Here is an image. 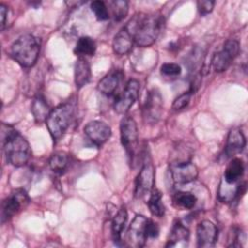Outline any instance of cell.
Masks as SVG:
<instances>
[{
    "mask_svg": "<svg viewBox=\"0 0 248 248\" xmlns=\"http://www.w3.org/2000/svg\"><path fill=\"white\" fill-rule=\"evenodd\" d=\"M165 25V19L158 14H136L124 27L132 35L138 46H152L158 39Z\"/></svg>",
    "mask_w": 248,
    "mask_h": 248,
    "instance_id": "cell-1",
    "label": "cell"
},
{
    "mask_svg": "<svg viewBox=\"0 0 248 248\" xmlns=\"http://www.w3.org/2000/svg\"><path fill=\"white\" fill-rule=\"evenodd\" d=\"M2 146L7 161L15 167L24 166L31 156L28 141L10 125H2Z\"/></svg>",
    "mask_w": 248,
    "mask_h": 248,
    "instance_id": "cell-2",
    "label": "cell"
},
{
    "mask_svg": "<svg viewBox=\"0 0 248 248\" xmlns=\"http://www.w3.org/2000/svg\"><path fill=\"white\" fill-rule=\"evenodd\" d=\"M41 42L31 34H24L17 38L10 47V55L24 68L33 67L39 57Z\"/></svg>",
    "mask_w": 248,
    "mask_h": 248,
    "instance_id": "cell-3",
    "label": "cell"
},
{
    "mask_svg": "<svg viewBox=\"0 0 248 248\" xmlns=\"http://www.w3.org/2000/svg\"><path fill=\"white\" fill-rule=\"evenodd\" d=\"M75 113V106L72 102L58 105L51 109L46 120V125L54 142L59 140L69 128Z\"/></svg>",
    "mask_w": 248,
    "mask_h": 248,
    "instance_id": "cell-4",
    "label": "cell"
},
{
    "mask_svg": "<svg viewBox=\"0 0 248 248\" xmlns=\"http://www.w3.org/2000/svg\"><path fill=\"white\" fill-rule=\"evenodd\" d=\"M120 140L130 162H134L139 147V132L136 121L130 116H124L121 119Z\"/></svg>",
    "mask_w": 248,
    "mask_h": 248,
    "instance_id": "cell-5",
    "label": "cell"
},
{
    "mask_svg": "<svg viewBox=\"0 0 248 248\" xmlns=\"http://www.w3.org/2000/svg\"><path fill=\"white\" fill-rule=\"evenodd\" d=\"M29 197L24 189H16L6 197L1 204V223L12 219L29 203Z\"/></svg>",
    "mask_w": 248,
    "mask_h": 248,
    "instance_id": "cell-6",
    "label": "cell"
},
{
    "mask_svg": "<svg viewBox=\"0 0 248 248\" xmlns=\"http://www.w3.org/2000/svg\"><path fill=\"white\" fill-rule=\"evenodd\" d=\"M163 98L158 89H151L147 92L141 108V114L144 123L147 125L156 124L162 115Z\"/></svg>",
    "mask_w": 248,
    "mask_h": 248,
    "instance_id": "cell-7",
    "label": "cell"
},
{
    "mask_svg": "<svg viewBox=\"0 0 248 248\" xmlns=\"http://www.w3.org/2000/svg\"><path fill=\"white\" fill-rule=\"evenodd\" d=\"M239 53V43L234 39H229L224 43L223 48L213 54L211 65L217 73L226 71Z\"/></svg>",
    "mask_w": 248,
    "mask_h": 248,
    "instance_id": "cell-8",
    "label": "cell"
},
{
    "mask_svg": "<svg viewBox=\"0 0 248 248\" xmlns=\"http://www.w3.org/2000/svg\"><path fill=\"white\" fill-rule=\"evenodd\" d=\"M155 183V168L151 162V160H146L139 174L135 180V197L138 199L143 198L145 195L150 194V192L154 189Z\"/></svg>",
    "mask_w": 248,
    "mask_h": 248,
    "instance_id": "cell-9",
    "label": "cell"
},
{
    "mask_svg": "<svg viewBox=\"0 0 248 248\" xmlns=\"http://www.w3.org/2000/svg\"><path fill=\"white\" fill-rule=\"evenodd\" d=\"M140 86L139 80L135 78L127 82L124 90L118 95L113 105V108L117 113L125 114L131 108L139 97Z\"/></svg>",
    "mask_w": 248,
    "mask_h": 248,
    "instance_id": "cell-10",
    "label": "cell"
},
{
    "mask_svg": "<svg viewBox=\"0 0 248 248\" xmlns=\"http://www.w3.org/2000/svg\"><path fill=\"white\" fill-rule=\"evenodd\" d=\"M170 177L175 184H186L197 179L199 170L190 161L171 163L170 167Z\"/></svg>",
    "mask_w": 248,
    "mask_h": 248,
    "instance_id": "cell-11",
    "label": "cell"
},
{
    "mask_svg": "<svg viewBox=\"0 0 248 248\" xmlns=\"http://www.w3.org/2000/svg\"><path fill=\"white\" fill-rule=\"evenodd\" d=\"M148 219L143 215H136L131 222L127 232V242L132 247H142L144 246L147 235H146V225Z\"/></svg>",
    "mask_w": 248,
    "mask_h": 248,
    "instance_id": "cell-12",
    "label": "cell"
},
{
    "mask_svg": "<svg viewBox=\"0 0 248 248\" xmlns=\"http://www.w3.org/2000/svg\"><path fill=\"white\" fill-rule=\"evenodd\" d=\"M83 132L86 138L97 147H101L111 136L110 127L107 123L99 120L88 122L84 126Z\"/></svg>",
    "mask_w": 248,
    "mask_h": 248,
    "instance_id": "cell-13",
    "label": "cell"
},
{
    "mask_svg": "<svg viewBox=\"0 0 248 248\" xmlns=\"http://www.w3.org/2000/svg\"><path fill=\"white\" fill-rule=\"evenodd\" d=\"M197 243L199 247L209 248L213 247L218 237V230L214 223L209 220H202L196 229Z\"/></svg>",
    "mask_w": 248,
    "mask_h": 248,
    "instance_id": "cell-14",
    "label": "cell"
},
{
    "mask_svg": "<svg viewBox=\"0 0 248 248\" xmlns=\"http://www.w3.org/2000/svg\"><path fill=\"white\" fill-rule=\"evenodd\" d=\"M246 145V140L242 131L238 128H232L228 135L224 156L226 158H232L236 154L240 153Z\"/></svg>",
    "mask_w": 248,
    "mask_h": 248,
    "instance_id": "cell-15",
    "label": "cell"
},
{
    "mask_svg": "<svg viewBox=\"0 0 248 248\" xmlns=\"http://www.w3.org/2000/svg\"><path fill=\"white\" fill-rule=\"evenodd\" d=\"M135 42L130 32L123 26L117 34L114 36L112 41V49L114 53L118 55L128 54L134 46Z\"/></svg>",
    "mask_w": 248,
    "mask_h": 248,
    "instance_id": "cell-16",
    "label": "cell"
},
{
    "mask_svg": "<svg viewBox=\"0 0 248 248\" xmlns=\"http://www.w3.org/2000/svg\"><path fill=\"white\" fill-rule=\"evenodd\" d=\"M123 77L122 71L118 69H114L108 73L103 78H101L98 82L97 88L104 95H111L117 89L120 80Z\"/></svg>",
    "mask_w": 248,
    "mask_h": 248,
    "instance_id": "cell-17",
    "label": "cell"
},
{
    "mask_svg": "<svg viewBox=\"0 0 248 248\" xmlns=\"http://www.w3.org/2000/svg\"><path fill=\"white\" fill-rule=\"evenodd\" d=\"M190 232L189 230L182 224L180 221H176L170 232L166 247H179V246H187L189 240Z\"/></svg>",
    "mask_w": 248,
    "mask_h": 248,
    "instance_id": "cell-18",
    "label": "cell"
},
{
    "mask_svg": "<svg viewBox=\"0 0 248 248\" xmlns=\"http://www.w3.org/2000/svg\"><path fill=\"white\" fill-rule=\"evenodd\" d=\"M244 163L239 158H233L228 164L222 181L227 184H236L239 183L240 178L244 173Z\"/></svg>",
    "mask_w": 248,
    "mask_h": 248,
    "instance_id": "cell-19",
    "label": "cell"
},
{
    "mask_svg": "<svg viewBox=\"0 0 248 248\" xmlns=\"http://www.w3.org/2000/svg\"><path fill=\"white\" fill-rule=\"evenodd\" d=\"M75 83L77 88L86 85L91 79V68L85 57H78L75 64Z\"/></svg>",
    "mask_w": 248,
    "mask_h": 248,
    "instance_id": "cell-20",
    "label": "cell"
},
{
    "mask_svg": "<svg viewBox=\"0 0 248 248\" xmlns=\"http://www.w3.org/2000/svg\"><path fill=\"white\" fill-rule=\"evenodd\" d=\"M50 111L51 108H49L48 104L43 96H37L36 98H34L31 106V112L36 123L40 124L46 122Z\"/></svg>",
    "mask_w": 248,
    "mask_h": 248,
    "instance_id": "cell-21",
    "label": "cell"
},
{
    "mask_svg": "<svg viewBox=\"0 0 248 248\" xmlns=\"http://www.w3.org/2000/svg\"><path fill=\"white\" fill-rule=\"evenodd\" d=\"M127 219H128L127 210L125 206H122L117 210L111 222V232H112L113 240L115 242H119L121 240V233L125 228Z\"/></svg>",
    "mask_w": 248,
    "mask_h": 248,
    "instance_id": "cell-22",
    "label": "cell"
},
{
    "mask_svg": "<svg viewBox=\"0 0 248 248\" xmlns=\"http://www.w3.org/2000/svg\"><path fill=\"white\" fill-rule=\"evenodd\" d=\"M96 51V43L95 41L88 36L80 37L75 46L74 52L78 57H85V56H92Z\"/></svg>",
    "mask_w": 248,
    "mask_h": 248,
    "instance_id": "cell-23",
    "label": "cell"
},
{
    "mask_svg": "<svg viewBox=\"0 0 248 248\" xmlns=\"http://www.w3.org/2000/svg\"><path fill=\"white\" fill-rule=\"evenodd\" d=\"M147 205L149 208V211L152 215L157 217L164 216L166 212V207L162 201V193L158 189H153L150 192V196L147 202Z\"/></svg>",
    "mask_w": 248,
    "mask_h": 248,
    "instance_id": "cell-24",
    "label": "cell"
},
{
    "mask_svg": "<svg viewBox=\"0 0 248 248\" xmlns=\"http://www.w3.org/2000/svg\"><path fill=\"white\" fill-rule=\"evenodd\" d=\"M173 204L180 209H192L197 203V197L191 192L178 191L172 196Z\"/></svg>",
    "mask_w": 248,
    "mask_h": 248,
    "instance_id": "cell-25",
    "label": "cell"
},
{
    "mask_svg": "<svg viewBox=\"0 0 248 248\" xmlns=\"http://www.w3.org/2000/svg\"><path fill=\"white\" fill-rule=\"evenodd\" d=\"M48 165L54 172L63 173L69 165V155L64 151L54 152L48 160Z\"/></svg>",
    "mask_w": 248,
    "mask_h": 248,
    "instance_id": "cell-26",
    "label": "cell"
},
{
    "mask_svg": "<svg viewBox=\"0 0 248 248\" xmlns=\"http://www.w3.org/2000/svg\"><path fill=\"white\" fill-rule=\"evenodd\" d=\"M110 5H111L112 14L115 20L117 21L121 20L127 16L128 10H129V3L127 1L125 0L111 1Z\"/></svg>",
    "mask_w": 248,
    "mask_h": 248,
    "instance_id": "cell-27",
    "label": "cell"
},
{
    "mask_svg": "<svg viewBox=\"0 0 248 248\" xmlns=\"http://www.w3.org/2000/svg\"><path fill=\"white\" fill-rule=\"evenodd\" d=\"M90 8L98 20H107L109 18L108 7L104 1H100V0L93 1L91 2Z\"/></svg>",
    "mask_w": 248,
    "mask_h": 248,
    "instance_id": "cell-28",
    "label": "cell"
},
{
    "mask_svg": "<svg viewBox=\"0 0 248 248\" xmlns=\"http://www.w3.org/2000/svg\"><path fill=\"white\" fill-rule=\"evenodd\" d=\"M161 75L174 78L181 74V67L177 63H164L160 68Z\"/></svg>",
    "mask_w": 248,
    "mask_h": 248,
    "instance_id": "cell-29",
    "label": "cell"
},
{
    "mask_svg": "<svg viewBox=\"0 0 248 248\" xmlns=\"http://www.w3.org/2000/svg\"><path fill=\"white\" fill-rule=\"evenodd\" d=\"M192 94L193 93L189 90V91L184 92L181 95H179L177 98L174 99V101L172 103V108L175 110H179V109L186 108L190 103Z\"/></svg>",
    "mask_w": 248,
    "mask_h": 248,
    "instance_id": "cell-30",
    "label": "cell"
},
{
    "mask_svg": "<svg viewBox=\"0 0 248 248\" xmlns=\"http://www.w3.org/2000/svg\"><path fill=\"white\" fill-rule=\"evenodd\" d=\"M214 5H215V2L211 0H201L197 2L198 11L201 16H205L211 13L214 8Z\"/></svg>",
    "mask_w": 248,
    "mask_h": 248,
    "instance_id": "cell-31",
    "label": "cell"
},
{
    "mask_svg": "<svg viewBox=\"0 0 248 248\" xmlns=\"http://www.w3.org/2000/svg\"><path fill=\"white\" fill-rule=\"evenodd\" d=\"M159 226L152 220L147 221V225H146V235L147 238H155L159 235Z\"/></svg>",
    "mask_w": 248,
    "mask_h": 248,
    "instance_id": "cell-32",
    "label": "cell"
},
{
    "mask_svg": "<svg viewBox=\"0 0 248 248\" xmlns=\"http://www.w3.org/2000/svg\"><path fill=\"white\" fill-rule=\"evenodd\" d=\"M8 7L3 3L0 4V17H1V30L4 29L8 16Z\"/></svg>",
    "mask_w": 248,
    "mask_h": 248,
    "instance_id": "cell-33",
    "label": "cell"
}]
</instances>
